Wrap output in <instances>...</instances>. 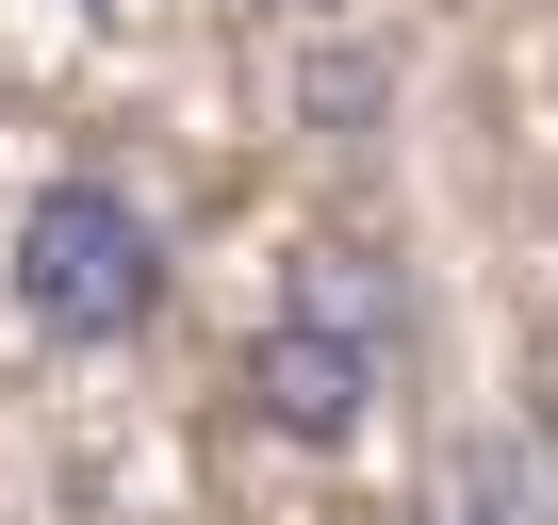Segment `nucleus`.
I'll list each match as a JSON object with an SVG mask.
<instances>
[{
    "mask_svg": "<svg viewBox=\"0 0 558 525\" xmlns=\"http://www.w3.org/2000/svg\"><path fill=\"white\" fill-rule=\"evenodd\" d=\"M395 345H411V280H395V246L362 230H313L296 246V280H279V313L246 329V427L279 443H362V411L395 394Z\"/></svg>",
    "mask_w": 558,
    "mask_h": 525,
    "instance_id": "f257e3e1",
    "label": "nucleus"
},
{
    "mask_svg": "<svg viewBox=\"0 0 558 525\" xmlns=\"http://www.w3.org/2000/svg\"><path fill=\"white\" fill-rule=\"evenodd\" d=\"M0 262H17V313H34L50 345H132V329L165 313V213H148L132 181H99V164L34 181Z\"/></svg>",
    "mask_w": 558,
    "mask_h": 525,
    "instance_id": "f03ea898",
    "label": "nucleus"
},
{
    "mask_svg": "<svg viewBox=\"0 0 558 525\" xmlns=\"http://www.w3.org/2000/svg\"><path fill=\"white\" fill-rule=\"evenodd\" d=\"M246 17H313V0H246Z\"/></svg>",
    "mask_w": 558,
    "mask_h": 525,
    "instance_id": "7ed1b4c3",
    "label": "nucleus"
},
{
    "mask_svg": "<svg viewBox=\"0 0 558 525\" xmlns=\"http://www.w3.org/2000/svg\"><path fill=\"white\" fill-rule=\"evenodd\" d=\"M66 17H116V0H66Z\"/></svg>",
    "mask_w": 558,
    "mask_h": 525,
    "instance_id": "20e7f679",
    "label": "nucleus"
},
{
    "mask_svg": "<svg viewBox=\"0 0 558 525\" xmlns=\"http://www.w3.org/2000/svg\"><path fill=\"white\" fill-rule=\"evenodd\" d=\"M460 525H493V509H460Z\"/></svg>",
    "mask_w": 558,
    "mask_h": 525,
    "instance_id": "39448f33",
    "label": "nucleus"
}]
</instances>
